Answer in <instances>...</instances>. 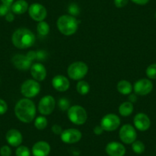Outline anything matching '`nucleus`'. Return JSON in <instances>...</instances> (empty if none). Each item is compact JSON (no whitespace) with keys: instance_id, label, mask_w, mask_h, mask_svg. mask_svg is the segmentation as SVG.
<instances>
[{"instance_id":"ddd939ff","label":"nucleus","mask_w":156,"mask_h":156,"mask_svg":"<svg viewBox=\"0 0 156 156\" xmlns=\"http://www.w3.org/2000/svg\"><path fill=\"white\" fill-rule=\"evenodd\" d=\"M134 126L139 131H146L150 128L151 126V121H150L149 117L145 113L139 112L136 114L133 119Z\"/></svg>"},{"instance_id":"dca6fc26","label":"nucleus","mask_w":156,"mask_h":156,"mask_svg":"<svg viewBox=\"0 0 156 156\" xmlns=\"http://www.w3.org/2000/svg\"><path fill=\"white\" fill-rule=\"evenodd\" d=\"M31 74L34 80L38 81H43L47 76V70L42 64L36 63L31 65L30 68Z\"/></svg>"},{"instance_id":"473e14b6","label":"nucleus","mask_w":156,"mask_h":156,"mask_svg":"<svg viewBox=\"0 0 156 156\" xmlns=\"http://www.w3.org/2000/svg\"><path fill=\"white\" fill-rule=\"evenodd\" d=\"M8 105L5 100L0 99V115H3L7 112Z\"/></svg>"},{"instance_id":"0eeeda50","label":"nucleus","mask_w":156,"mask_h":156,"mask_svg":"<svg viewBox=\"0 0 156 156\" xmlns=\"http://www.w3.org/2000/svg\"><path fill=\"white\" fill-rule=\"evenodd\" d=\"M120 123V119L118 115L114 113H109L102 118L100 126L104 131L112 132L119 128Z\"/></svg>"},{"instance_id":"b1692460","label":"nucleus","mask_w":156,"mask_h":156,"mask_svg":"<svg viewBox=\"0 0 156 156\" xmlns=\"http://www.w3.org/2000/svg\"><path fill=\"white\" fill-rule=\"evenodd\" d=\"M50 31V26L44 21L38 22L37 25V32L40 36H46Z\"/></svg>"},{"instance_id":"c85d7f7f","label":"nucleus","mask_w":156,"mask_h":156,"mask_svg":"<svg viewBox=\"0 0 156 156\" xmlns=\"http://www.w3.org/2000/svg\"><path fill=\"white\" fill-rule=\"evenodd\" d=\"M58 106L59 109L62 111L68 110L70 107V101L67 98H61L58 102Z\"/></svg>"},{"instance_id":"a19ab883","label":"nucleus","mask_w":156,"mask_h":156,"mask_svg":"<svg viewBox=\"0 0 156 156\" xmlns=\"http://www.w3.org/2000/svg\"><path fill=\"white\" fill-rule=\"evenodd\" d=\"M1 2H2V4H4V5L12 6V5L13 4V2H14V0H1Z\"/></svg>"},{"instance_id":"cd10ccee","label":"nucleus","mask_w":156,"mask_h":156,"mask_svg":"<svg viewBox=\"0 0 156 156\" xmlns=\"http://www.w3.org/2000/svg\"><path fill=\"white\" fill-rule=\"evenodd\" d=\"M146 75L149 79H156V63L148 66L146 69Z\"/></svg>"},{"instance_id":"423d86ee","label":"nucleus","mask_w":156,"mask_h":156,"mask_svg":"<svg viewBox=\"0 0 156 156\" xmlns=\"http://www.w3.org/2000/svg\"><path fill=\"white\" fill-rule=\"evenodd\" d=\"M41 90V85L37 80L29 79L25 80L21 86V93L26 98L31 99L36 97Z\"/></svg>"},{"instance_id":"c9c22d12","label":"nucleus","mask_w":156,"mask_h":156,"mask_svg":"<svg viewBox=\"0 0 156 156\" xmlns=\"http://www.w3.org/2000/svg\"><path fill=\"white\" fill-rule=\"evenodd\" d=\"M26 56L28 57L31 61H33L35 58H37V52L34 51H30L29 52H28Z\"/></svg>"},{"instance_id":"ea45409f","label":"nucleus","mask_w":156,"mask_h":156,"mask_svg":"<svg viewBox=\"0 0 156 156\" xmlns=\"http://www.w3.org/2000/svg\"><path fill=\"white\" fill-rule=\"evenodd\" d=\"M129 100L132 103H136L137 101V96H136V94H130L129 97Z\"/></svg>"},{"instance_id":"5701e85b","label":"nucleus","mask_w":156,"mask_h":156,"mask_svg":"<svg viewBox=\"0 0 156 156\" xmlns=\"http://www.w3.org/2000/svg\"><path fill=\"white\" fill-rule=\"evenodd\" d=\"M76 89L78 94H80V95H86L90 92V87L89 83L85 80H79L76 83Z\"/></svg>"},{"instance_id":"1a4fd4ad","label":"nucleus","mask_w":156,"mask_h":156,"mask_svg":"<svg viewBox=\"0 0 156 156\" xmlns=\"http://www.w3.org/2000/svg\"><path fill=\"white\" fill-rule=\"evenodd\" d=\"M55 98L51 95H46L40 100L38 103V111L44 115H48L53 112L55 108Z\"/></svg>"},{"instance_id":"20e7f679","label":"nucleus","mask_w":156,"mask_h":156,"mask_svg":"<svg viewBox=\"0 0 156 156\" xmlns=\"http://www.w3.org/2000/svg\"><path fill=\"white\" fill-rule=\"evenodd\" d=\"M67 116L72 123L81 126L86 122L87 119V113L83 106L74 105L69 108L67 110Z\"/></svg>"},{"instance_id":"9b49d317","label":"nucleus","mask_w":156,"mask_h":156,"mask_svg":"<svg viewBox=\"0 0 156 156\" xmlns=\"http://www.w3.org/2000/svg\"><path fill=\"white\" fill-rule=\"evenodd\" d=\"M153 89L152 82L149 79L142 78L137 80L133 86L135 94L139 96H145L151 92Z\"/></svg>"},{"instance_id":"f03ea898","label":"nucleus","mask_w":156,"mask_h":156,"mask_svg":"<svg viewBox=\"0 0 156 156\" xmlns=\"http://www.w3.org/2000/svg\"><path fill=\"white\" fill-rule=\"evenodd\" d=\"M12 41L17 48L26 49L35 42V35L28 28H19L12 34Z\"/></svg>"},{"instance_id":"aec40b11","label":"nucleus","mask_w":156,"mask_h":156,"mask_svg":"<svg viewBox=\"0 0 156 156\" xmlns=\"http://www.w3.org/2000/svg\"><path fill=\"white\" fill-rule=\"evenodd\" d=\"M28 4L25 0H17L12 5L11 11L17 15H22L28 10Z\"/></svg>"},{"instance_id":"6e6552de","label":"nucleus","mask_w":156,"mask_h":156,"mask_svg":"<svg viewBox=\"0 0 156 156\" xmlns=\"http://www.w3.org/2000/svg\"><path fill=\"white\" fill-rule=\"evenodd\" d=\"M119 139L125 144H133L137 138L136 129L130 124H125L121 127L119 133Z\"/></svg>"},{"instance_id":"7ed1b4c3","label":"nucleus","mask_w":156,"mask_h":156,"mask_svg":"<svg viewBox=\"0 0 156 156\" xmlns=\"http://www.w3.org/2000/svg\"><path fill=\"white\" fill-rule=\"evenodd\" d=\"M57 27L61 34L70 36L75 34L78 28V21L70 15H63L57 21Z\"/></svg>"},{"instance_id":"f3484780","label":"nucleus","mask_w":156,"mask_h":156,"mask_svg":"<svg viewBox=\"0 0 156 156\" xmlns=\"http://www.w3.org/2000/svg\"><path fill=\"white\" fill-rule=\"evenodd\" d=\"M31 151L34 156H48L51 152V146L47 142L39 141L34 144Z\"/></svg>"},{"instance_id":"6ab92c4d","label":"nucleus","mask_w":156,"mask_h":156,"mask_svg":"<svg viewBox=\"0 0 156 156\" xmlns=\"http://www.w3.org/2000/svg\"><path fill=\"white\" fill-rule=\"evenodd\" d=\"M5 139H6L7 142L13 147H19L23 141L22 133L19 130L15 129H10L7 132Z\"/></svg>"},{"instance_id":"393cba45","label":"nucleus","mask_w":156,"mask_h":156,"mask_svg":"<svg viewBox=\"0 0 156 156\" xmlns=\"http://www.w3.org/2000/svg\"><path fill=\"white\" fill-rule=\"evenodd\" d=\"M48 126V119H46L45 116L40 115L37 117L34 120V126L36 129L39 130H42L47 127Z\"/></svg>"},{"instance_id":"c756f323","label":"nucleus","mask_w":156,"mask_h":156,"mask_svg":"<svg viewBox=\"0 0 156 156\" xmlns=\"http://www.w3.org/2000/svg\"><path fill=\"white\" fill-rule=\"evenodd\" d=\"M68 12L70 14V16H76L79 15L80 13V8L75 3H71L68 7Z\"/></svg>"},{"instance_id":"412c9836","label":"nucleus","mask_w":156,"mask_h":156,"mask_svg":"<svg viewBox=\"0 0 156 156\" xmlns=\"http://www.w3.org/2000/svg\"><path fill=\"white\" fill-rule=\"evenodd\" d=\"M133 87L129 81L126 80H120L117 84V90L122 95H129L132 93Z\"/></svg>"},{"instance_id":"9d476101","label":"nucleus","mask_w":156,"mask_h":156,"mask_svg":"<svg viewBox=\"0 0 156 156\" xmlns=\"http://www.w3.org/2000/svg\"><path fill=\"white\" fill-rule=\"evenodd\" d=\"M28 14L33 20L36 22H42L47 17V9L40 3H33L28 8Z\"/></svg>"},{"instance_id":"f704fd0d","label":"nucleus","mask_w":156,"mask_h":156,"mask_svg":"<svg viewBox=\"0 0 156 156\" xmlns=\"http://www.w3.org/2000/svg\"><path fill=\"white\" fill-rule=\"evenodd\" d=\"M51 131L53 132V133H55V135H61V133H62L63 130L61 126L58 125V124H55V125L52 126Z\"/></svg>"},{"instance_id":"a211bd4d","label":"nucleus","mask_w":156,"mask_h":156,"mask_svg":"<svg viewBox=\"0 0 156 156\" xmlns=\"http://www.w3.org/2000/svg\"><path fill=\"white\" fill-rule=\"evenodd\" d=\"M52 86L59 92H65L70 87V81L63 75H57L52 79Z\"/></svg>"},{"instance_id":"2f4dec72","label":"nucleus","mask_w":156,"mask_h":156,"mask_svg":"<svg viewBox=\"0 0 156 156\" xmlns=\"http://www.w3.org/2000/svg\"><path fill=\"white\" fill-rule=\"evenodd\" d=\"M11 12V6L2 4L0 5V16H5Z\"/></svg>"},{"instance_id":"a878e982","label":"nucleus","mask_w":156,"mask_h":156,"mask_svg":"<svg viewBox=\"0 0 156 156\" xmlns=\"http://www.w3.org/2000/svg\"><path fill=\"white\" fill-rule=\"evenodd\" d=\"M132 149L136 154H142L145 151V146L142 142L136 140L132 144Z\"/></svg>"},{"instance_id":"e433bc0d","label":"nucleus","mask_w":156,"mask_h":156,"mask_svg":"<svg viewBox=\"0 0 156 156\" xmlns=\"http://www.w3.org/2000/svg\"><path fill=\"white\" fill-rule=\"evenodd\" d=\"M103 131L104 130L103 129V128L101 127V126H95L94 128V133L95 135H97V136H99V135H101L102 133H103Z\"/></svg>"},{"instance_id":"72a5a7b5","label":"nucleus","mask_w":156,"mask_h":156,"mask_svg":"<svg viewBox=\"0 0 156 156\" xmlns=\"http://www.w3.org/2000/svg\"><path fill=\"white\" fill-rule=\"evenodd\" d=\"M129 0H114V5L117 8H123L128 4Z\"/></svg>"},{"instance_id":"bb28decb","label":"nucleus","mask_w":156,"mask_h":156,"mask_svg":"<svg viewBox=\"0 0 156 156\" xmlns=\"http://www.w3.org/2000/svg\"><path fill=\"white\" fill-rule=\"evenodd\" d=\"M16 156H31V151L25 145H19L16 151Z\"/></svg>"},{"instance_id":"58836bf2","label":"nucleus","mask_w":156,"mask_h":156,"mask_svg":"<svg viewBox=\"0 0 156 156\" xmlns=\"http://www.w3.org/2000/svg\"><path fill=\"white\" fill-rule=\"evenodd\" d=\"M14 19H15V16H14V15H13V13L11 12H9L8 14L5 16V20H6L7 22H12L13 21H14Z\"/></svg>"},{"instance_id":"2eb2a0df","label":"nucleus","mask_w":156,"mask_h":156,"mask_svg":"<svg viewBox=\"0 0 156 156\" xmlns=\"http://www.w3.org/2000/svg\"><path fill=\"white\" fill-rule=\"evenodd\" d=\"M106 152L109 156H124L126 148L120 142H111L106 145Z\"/></svg>"},{"instance_id":"79ce46f5","label":"nucleus","mask_w":156,"mask_h":156,"mask_svg":"<svg viewBox=\"0 0 156 156\" xmlns=\"http://www.w3.org/2000/svg\"><path fill=\"white\" fill-rule=\"evenodd\" d=\"M154 16H155V19H156V12H155V15H154Z\"/></svg>"},{"instance_id":"39448f33","label":"nucleus","mask_w":156,"mask_h":156,"mask_svg":"<svg viewBox=\"0 0 156 156\" xmlns=\"http://www.w3.org/2000/svg\"><path fill=\"white\" fill-rule=\"evenodd\" d=\"M88 72V66L83 61L72 63L67 68L69 77L73 80H81Z\"/></svg>"},{"instance_id":"f8f14e48","label":"nucleus","mask_w":156,"mask_h":156,"mask_svg":"<svg viewBox=\"0 0 156 156\" xmlns=\"http://www.w3.org/2000/svg\"><path fill=\"white\" fill-rule=\"evenodd\" d=\"M82 138V133L76 129H67L63 130L61 134V139L66 144H74L80 142Z\"/></svg>"},{"instance_id":"4468645a","label":"nucleus","mask_w":156,"mask_h":156,"mask_svg":"<svg viewBox=\"0 0 156 156\" xmlns=\"http://www.w3.org/2000/svg\"><path fill=\"white\" fill-rule=\"evenodd\" d=\"M12 62L16 68L22 70H28L29 68H31V65H32V61L26 55H19V54L13 56Z\"/></svg>"},{"instance_id":"4be33fe9","label":"nucleus","mask_w":156,"mask_h":156,"mask_svg":"<svg viewBox=\"0 0 156 156\" xmlns=\"http://www.w3.org/2000/svg\"><path fill=\"white\" fill-rule=\"evenodd\" d=\"M134 110V106L131 102L126 101L123 102L119 106V112L122 116L126 117L131 115Z\"/></svg>"},{"instance_id":"4c0bfd02","label":"nucleus","mask_w":156,"mask_h":156,"mask_svg":"<svg viewBox=\"0 0 156 156\" xmlns=\"http://www.w3.org/2000/svg\"><path fill=\"white\" fill-rule=\"evenodd\" d=\"M131 1L133 2H134L135 4H137V5H146L149 2V0H131Z\"/></svg>"},{"instance_id":"7c9ffc66","label":"nucleus","mask_w":156,"mask_h":156,"mask_svg":"<svg viewBox=\"0 0 156 156\" xmlns=\"http://www.w3.org/2000/svg\"><path fill=\"white\" fill-rule=\"evenodd\" d=\"M0 154L1 156H11L12 150L8 145H3L0 148Z\"/></svg>"},{"instance_id":"f257e3e1","label":"nucleus","mask_w":156,"mask_h":156,"mask_svg":"<svg viewBox=\"0 0 156 156\" xmlns=\"http://www.w3.org/2000/svg\"><path fill=\"white\" fill-rule=\"evenodd\" d=\"M15 113L21 122L29 123L35 118V105L30 99H22L16 103L15 106Z\"/></svg>"}]
</instances>
